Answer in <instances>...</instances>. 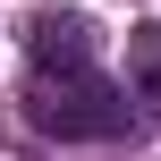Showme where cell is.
<instances>
[{"label":"cell","mask_w":161,"mask_h":161,"mask_svg":"<svg viewBox=\"0 0 161 161\" xmlns=\"http://www.w3.org/2000/svg\"><path fill=\"white\" fill-rule=\"evenodd\" d=\"M25 59L34 68H93V25L76 8H34L25 17Z\"/></svg>","instance_id":"cell-2"},{"label":"cell","mask_w":161,"mask_h":161,"mask_svg":"<svg viewBox=\"0 0 161 161\" xmlns=\"http://www.w3.org/2000/svg\"><path fill=\"white\" fill-rule=\"evenodd\" d=\"M136 93H144V102L161 110V59H153V68H136Z\"/></svg>","instance_id":"cell-3"},{"label":"cell","mask_w":161,"mask_h":161,"mask_svg":"<svg viewBox=\"0 0 161 161\" xmlns=\"http://www.w3.org/2000/svg\"><path fill=\"white\" fill-rule=\"evenodd\" d=\"M25 119L59 144H110V136H127L136 102L102 68H34L25 76Z\"/></svg>","instance_id":"cell-1"}]
</instances>
